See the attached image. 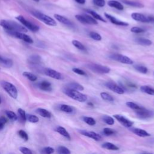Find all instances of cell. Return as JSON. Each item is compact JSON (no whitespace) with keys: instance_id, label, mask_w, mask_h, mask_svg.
Segmentation results:
<instances>
[{"instance_id":"obj_46","label":"cell","mask_w":154,"mask_h":154,"mask_svg":"<svg viewBox=\"0 0 154 154\" xmlns=\"http://www.w3.org/2000/svg\"><path fill=\"white\" fill-rule=\"evenodd\" d=\"M75 18L81 23L84 24H88L85 17L84 15H80V14H76L75 15Z\"/></svg>"},{"instance_id":"obj_31","label":"cell","mask_w":154,"mask_h":154,"mask_svg":"<svg viewBox=\"0 0 154 154\" xmlns=\"http://www.w3.org/2000/svg\"><path fill=\"white\" fill-rule=\"evenodd\" d=\"M86 11H87L88 13H90V14L91 15V16H92L94 19H97V20H100V21L103 22H106V20H105L100 15H99V14H97V13L96 12H95L94 11H93V10H86Z\"/></svg>"},{"instance_id":"obj_48","label":"cell","mask_w":154,"mask_h":154,"mask_svg":"<svg viewBox=\"0 0 154 154\" xmlns=\"http://www.w3.org/2000/svg\"><path fill=\"white\" fill-rule=\"evenodd\" d=\"M103 132L106 135H111L116 133V132L114 129L109 128H105L103 129Z\"/></svg>"},{"instance_id":"obj_1","label":"cell","mask_w":154,"mask_h":154,"mask_svg":"<svg viewBox=\"0 0 154 154\" xmlns=\"http://www.w3.org/2000/svg\"><path fill=\"white\" fill-rule=\"evenodd\" d=\"M0 26L4 28L6 31H14L20 32H27V29L22 25L14 21L2 19L0 20Z\"/></svg>"},{"instance_id":"obj_14","label":"cell","mask_w":154,"mask_h":154,"mask_svg":"<svg viewBox=\"0 0 154 154\" xmlns=\"http://www.w3.org/2000/svg\"><path fill=\"white\" fill-rule=\"evenodd\" d=\"M105 16L113 24L116 25H119V26H128L129 24L125 22L120 20L117 19L115 17L111 16V14H109L108 13H105Z\"/></svg>"},{"instance_id":"obj_39","label":"cell","mask_w":154,"mask_h":154,"mask_svg":"<svg viewBox=\"0 0 154 154\" xmlns=\"http://www.w3.org/2000/svg\"><path fill=\"white\" fill-rule=\"evenodd\" d=\"M134 69L137 70L138 72L141 73H147V68L144 66H141V65H134Z\"/></svg>"},{"instance_id":"obj_45","label":"cell","mask_w":154,"mask_h":154,"mask_svg":"<svg viewBox=\"0 0 154 154\" xmlns=\"http://www.w3.org/2000/svg\"><path fill=\"white\" fill-rule=\"evenodd\" d=\"M84 16L85 17L88 24H91V25H97V22L96 21V20L95 19H94L92 16L87 15V14H84Z\"/></svg>"},{"instance_id":"obj_20","label":"cell","mask_w":154,"mask_h":154,"mask_svg":"<svg viewBox=\"0 0 154 154\" xmlns=\"http://www.w3.org/2000/svg\"><path fill=\"white\" fill-rule=\"evenodd\" d=\"M28 61L29 64L32 65H37L39 64L42 61L41 57L38 55H33L30 56L28 59Z\"/></svg>"},{"instance_id":"obj_15","label":"cell","mask_w":154,"mask_h":154,"mask_svg":"<svg viewBox=\"0 0 154 154\" xmlns=\"http://www.w3.org/2000/svg\"><path fill=\"white\" fill-rule=\"evenodd\" d=\"M131 17L132 18L138 22H144V23H148L150 22L148 16H146L143 14L138 13H133L131 14Z\"/></svg>"},{"instance_id":"obj_10","label":"cell","mask_w":154,"mask_h":154,"mask_svg":"<svg viewBox=\"0 0 154 154\" xmlns=\"http://www.w3.org/2000/svg\"><path fill=\"white\" fill-rule=\"evenodd\" d=\"M105 86L108 88L110 90L119 94H122L125 93V90L119 85L116 84L114 82L112 81H108L105 83Z\"/></svg>"},{"instance_id":"obj_8","label":"cell","mask_w":154,"mask_h":154,"mask_svg":"<svg viewBox=\"0 0 154 154\" xmlns=\"http://www.w3.org/2000/svg\"><path fill=\"white\" fill-rule=\"evenodd\" d=\"M135 114L137 117L143 119L150 118L154 116V112L153 111L146 109L143 107H141L140 109L135 110Z\"/></svg>"},{"instance_id":"obj_21","label":"cell","mask_w":154,"mask_h":154,"mask_svg":"<svg viewBox=\"0 0 154 154\" xmlns=\"http://www.w3.org/2000/svg\"><path fill=\"white\" fill-rule=\"evenodd\" d=\"M0 64L4 67L9 68L13 66V62L11 59L4 58L0 55Z\"/></svg>"},{"instance_id":"obj_53","label":"cell","mask_w":154,"mask_h":154,"mask_svg":"<svg viewBox=\"0 0 154 154\" xmlns=\"http://www.w3.org/2000/svg\"><path fill=\"white\" fill-rule=\"evenodd\" d=\"M72 71L73 72L78 74V75H82V76L87 75L86 73L84 70H81L80 69H78V68H73L72 69Z\"/></svg>"},{"instance_id":"obj_43","label":"cell","mask_w":154,"mask_h":154,"mask_svg":"<svg viewBox=\"0 0 154 154\" xmlns=\"http://www.w3.org/2000/svg\"><path fill=\"white\" fill-rule=\"evenodd\" d=\"M54 152V149L51 147H45L40 150L41 154H52Z\"/></svg>"},{"instance_id":"obj_35","label":"cell","mask_w":154,"mask_h":154,"mask_svg":"<svg viewBox=\"0 0 154 154\" xmlns=\"http://www.w3.org/2000/svg\"><path fill=\"white\" fill-rule=\"evenodd\" d=\"M82 120L85 123H86L87 125L90 126H94L96 123V120L93 118L90 117H87V116L82 117Z\"/></svg>"},{"instance_id":"obj_13","label":"cell","mask_w":154,"mask_h":154,"mask_svg":"<svg viewBox=\"0 0 154 154\" xmlns=\"http://www.w3.org/2000/svg\"><path fill=\"white\" fill-rule=\"evenodd\" d=\"M79 132L82 135L85 137H87L88 138H90L95 141H100L102 139V137L95 132L88 131L87 130H84V129H81L79 131Z\"/></svg>"},{"instance_id":"obj_40","label":"cell","mask_w":154,"mask_h":154,"mask_svg":"<svg viewBox=\"0 0 154 154\" xmlns=\"http://www.w3.org/2000/svg\"><path fill=\"white\" fill-rule=\"evenodd\" d=\"M5 114H6V116H7V117H8V119H10V120H11L15 121V120H17V119H18L17 116L14 112H13V111H11L7 110V111H5Z\"/></svg>"},{"instance_id":"obj_26","label":"cell","mask_w":154,"mask_h":154,"mask_svg":"<svg viewBox=\"0 0 154 154\" xmlns=\"http://www.w3.org/2000/svg\"><path fill=\"white\" fill-rule=\"evenodd\" d=\"M58 133H59L60 135H61L62 136L64 137L65 138H66L68 140H70V134H69V132L66 131V129L62 127V126H58L57 128H56V130H55Z\"/></svg>"},{"instance_id":"obj_24","label":"cell","mask_w":154,"mask_h":154,"mask_svg":"<svg viewBox=\"0 0 154 154\" xmlns=\"http://www.w3.org/2000/svg\"><path fill=\"white\" fill-rule=\"evenodd\" d=\"M124 4L128 5L131 7H137V8H143L144 7V5L140 2H136V1H133L131 0H121Z\"/></svg>"},{"instance_id":"obj_55","label":"cell","mask_w":154,"mask_h":154,"mask_svg":"<svg viewBox=\"0 0 154 154\" xmlns=\"http://www.w3.org/2000/svg\"><path fill=\"white\" fill-rule=\"evenodd\" d=\"M88 105H90V106H93V104L92 103H91V102H88Z\"/></svg>"},{"instance_id":"obj_38","label":"cell","mask_w":154,"mask_h":154,"mask_svg":"<svg viewBox=\"0 0 154 154\" xmlns=\"http://www.w3.org/2000/svg\"><path fill=\"white\" fill-rule=\"evenodd\" d=\"M17 112H18V115L19 116L20 121H22V122H25L26 120V114L25 111L22 108H19L17 109Z\"/></svg>"},{"instance_id":"obj_28","label":"cell","mask_w":154,"mask_h":154,"mask_svg":"<svg viewBox=\"0 0 154 154\" xmlns=\"http://www.w3.org/2000/svg\"><path fill=\"white\" fill-rule=\"evenodd\" d=\"M102 147H103L105 149H107V150H119V147L117 146H116L113 143H111L109 142H105V143H103L102 145Z\"/></svg>"},{"instance_id":"obj_3","label":"cell","mask_w":154,"mask_h":154,"mask_svg":"<svg viewBox=\"0 0 154 154\" xmlns=\"http://www.w3.org/2000/svg\"><path fill=\"white\" fill-rule=\"evenodd\" d=\"M30 13L37 19H38V20H41L42 22H43V23H45V24L49 25V26H56L57 25V22H55V20L52 18L51 17L42 13V12L37 11V10H31L30 11Z\"/></svg>"},{"instance_id":"obj_51","label":"cell","mask_w":154,"mask_h":154,"mask_svg":"<svg viewBox=\"0 0 154 154\" xmlns=\"http://www.w3.org/2000/svg\"><path fill=\"white\" fill-rule=\"evenodd\" d=\"M93 2L96 5L100 7H102L105 5V0H93Z\"/></svg>"},{"instance_id":"obj_30","label":"cell","mask_w":154,"mask_h":154,"mask_svg":"<svg viewBox=\"0 0 154 154\" xmlns=\"http://www.w3.org/2000/svg\"><path fill=\"white\" fill-rule=\"evenodd\" d=\"M72 43L75 47H76L77 49H78L81 51H87L85 46L82 43H81L80 42H79L77 40H73L72 41Z\"/></svg>"},{"instance_id":"obj_6","label":"cell","mask_w":154,"mask_h":154,"mask_svg":"<svg viewBox=\"0 0 154 154\" xmlns=\"http://www.w3.org/2000/svg\"><path fill=\"white\" fill-rule=\"evenodd\" d=\"M87 67L91 71L97 73L103 74L108 73L110 72V69L109 67L96 63H89L87 64Z\"/></svg>"},{"instance_id":"obj_25","label":"cell","mask_w":154,"mask_h":154,"mask_svg":"<svg viewBox=\"0 0 154 154\" xmlns=\"http://www.w3.org/2000/svg\"><path fill=\"white\" fill-rule=\"evenodd\" d=\"M66 87L71 88V89L76 90L78 91H82L84 90V87L82 85H81L80 84L76 82H72L68 84L67 85Z\"/></svg>"},{"instance_id":"obj_58","label":"cell","mask_w":154,"mask_h":154,"mask_svg":"<svg viewBox=\"0 0 154 154\" xmlns=\"http://www.w3.org/2000/svg\"><path fill=\"white\" fill-rule=\"evenodd\" d=\"M1 103V97H0V103Z\"/></svg>"},{"instance_id":"obj_34","label":"cell","mask_w":154,"mask_h":154,"mask_svg":"<svg viewBox=\"0 0 154 154\" xmlns=\"http://www.w3.org/2000/svg\"><path fill=\"white\" fill-rule=\"evenodd\" d=\"M57 152L58 154H70L71 152L70 151V150L67 148L65 146H59L57 149Z\"/></svg>"},{"instance_id":"obj_32","label":"cell","mask_w":154,"mask_h":154,"mask_svg":"<svg viewBox=\"0 0 154 154\" xmlns=\"http://www.w3.org/2000/svg\"><path fill=\"white\" fill-rule=\"evenodd\" d=\"M60 109L64 112L66 113H72L73 111V108L68 105L66 104H62L60 106Z\"/></svg>"},{"instance_id":"obj_9","label":"cell","mask_w":154,"mask_h":154,"mask_svg":"<svg viewBox=\"0 0 154 154\" xmlns=\"http://www.w3.org/2000/svg\"><path fill=\"white\" fill-rule=\"evenodd\" d=\"M9 35H12L16 38H19L20 40H23L24 42L28 43H32L33 40L28 35L25 34L23 32H14V31H6Z\"/></svg>"},{"instance_id":"obj_27","label":"cell","mask_w":154,"mask_h":154,"mask_svg":"<svg viewBox=\"0 0 154 154\" xmlns=\"http://www.w3.org/2000/svg\"><path fill=\"white\" fill-rule=\"evenodd\" d=\"M135 41L138 44L142 46H150L152 45V41L149 39L145 38H141V37L137 38L135 39Z\"/></svg>"},{"instance_id":"obj_16","label":"cell","mask_w":154,"mask_h":154,"mask_svg":"<svg viewBox=\"0 0 154 154\" xmlns=\"http://www.w3.org/2000/svg\"><path fill=\"white\" fill-rule=\"evenodd\" d=\"M54 17L58 21L60 22V23L66 25V26H70V27H72L73 26V23L69 19H67V17L63 16H61V15H60V14H54Z\"/></svg>"},{"instance_id":"obj_52","label":"cell","mask_w":154,"mask_h":154,"mask_svg":"<svg viewBox=\"0 0 154 154\" xmlns=\"http://www.w3.org/2000/svg\"><path fill=\"white\" fill-rule=\"evenodd\" d=\"M7 120L5 117H4V116L0 117V130L4 128V125L7 123Z\"/></svg>"},{"instance_id":"obj_44","label":"cell","mask_w":154,"mask_h":154,"mask_svg":"<svg viewBox=\"0 0 154 154\" xmlns=\"http://www.w3.org/2000/svg\"><path fill=\"white\" fill-rule=\"evenodd\" d=\"M126 105L131 109H132L134 110H138L141 108V106H140L138 105H137L135 103L132 102H127L126 103Z\"/></svg>"},{"instance_id":"obj_17","label":"cell","mask_w":154,"mask_h":154,"mask_svg":"<svg viewBox=\"0 0 154 154\" xmlns=\"http://www.w3.org/2000/svg\"><path fill=\"white\" fill-rule=\"evenodd\" d=\"M131 131L135 135L141 137H146L150 136V134L149 133H148L146 131L142 129L133 128L131 129Z\"/></svg>"},{"instance_id":"obj_54","label":"cell","mask_w":154,"mask_h":154,"mask_svg":"<svg viewBox=\"0 0 154 154\" xmlns=\"http://www.w3.org/2000/svg\"><path fill=\"white\" fill-rule=\"evenodd\" d=\"M77 3L80 4H84L85 3V0H75Z\"/></svg>"},{"instance_id":"obj_49","label":"cell","mask_w":154,"mask_h":154,"mask_svg":"<svg viewBox=\"0 0 154 154\" xmlns=\"http://www.w3.org/2000/svg\"><path fill=\"white\" fill-rule=\"evenodd\" d=\"M131 31L132 32L138 34V33L144 32L145 31V29H143V28L138 27V26H134V27H132V28H131Z\"/></svg>"},{"instance_id":"obj_33","label":"cell","mask_w":154,"mask_h":154,"mask_svg":"<svg viewBox=\"0 0 154 154\" xmlns=\"http://www.w3.org/2000/svg\"><path fill=\"white\" fill-rule=\"evenodd\" d=\"M22 74L28 79H29V81H32V82L35 81L37 79V77L34 74H33L32 73L29 72H23Z\"/></svg>"},{"instance_id":"obj_29","label":"cell","mask_w":154,"mask_h":154,"mask_svg":"<svg viewBox=\"0 0 154 154\" xmlns=\"http://www.w3.org/2000/svg\"><path fill=\"white\" fill-rule=\"evenodd\" d=\"M140 90L147 94L154 95V88L147 85H143L140 87Z\"/></svg>"},{"instance_id":"obj_36","label":"cell","mask_w":154,"mask_h":154,"mask_svg":"<svg viewBox=\"0 0 154 154\" xmlns=\"http://www.w3.org/2000/svg\"><path fill=\"white\" fill-rule=\"evenodd\" d=\"M100 97H102V99L106 100V101H109V102H112L114 100V98L113 97L109 94V93H106V92H102L100 93Z\"/></svg>"},{"instance_id":"obj_47","label":"cell","mask_w":154,"mask_h":154,"mask_svg":"<svg viewBox=\"0 0 154 154\" xmlns=\"http://www.w3.org/2000/svg\"><path fill=\"white\" fill-rule=\"evenodd\" d=\"M18 134L25 141H27L28 140V138H29L27 133L25 131H24L23 130H22V129H20V130H19L18 131Z\"/></svg>"},{"instance_id":"obj_37","label":"cell","mask_w":154,"mask_h":154,"mask_svg":"<svg viewBox=\"0 0 154 154\" xmlns=\"http://www.w3.org/2000/svg\"><path fill=\"white\" fill-rule=\"evenodd\" d=\"M103 121L108 125H112L114 124V120L112 117L105 115L102 117Z\"/></svg>"},{"instance_id":"obj_50","label":"cell","mask_w":154,"mask_h":154,"mask_svg":"<svg viewBox=\"0 0 154 154\" xmlns=\"http://www.w3.org/2000/svg\"><path fill=\"white\" fill-rule=\"evenodd\" d=\"M19 150L23 154H32V151L26 147H20Z\"/></svg>"},{"instance_id":"obj_12","label":"cell","mask_w":154,"mask_h":154,"mask_svg":"<svg viewBox=\"0 0 154 154\" xmlns=\"http://www.w3.org/2000/svg\"><path fill=\"white\" fill-rule=\"evenodd\" d=\"M113 117L119 122L123 126L126 128H131L134 122L131 121L130 120L126 119L123 116L120 114H115L113 116Z\"/></svg>"},{"instance_id":"obj_4","label":"cell","mask_w":154,"mask_h":154,"mask_svg":"<svg viewBox=\"0 0 154 154\" xmlns=\"http://www.w3.org/2000/svg\"><path fill=\"white\" fill-rule=\"evenodd\" d=\"M0 83L3 89L8 93L10 97L13 99H16L17 97V90L13 84L5 81H1Z\"/></svg>"},{"instance_id":"obj_56","label":"cell","mask_w":154,"mask_h":154,"mask_svg":"<svg viewBox=\"0 0 154 154\" xmlns=\"http://www.w3.org/2000/svg\"><path fill=\"white\" fill-rule=\"evenodd\" d=\"M141 154H153V153H143Z\"/></svg>"},{"instance_id":"obj_23","label":"cell","mask_w":154,"mask_h":154,"mask_svg":"<svg viewBox=\"0 0 154 154\" xmlns=\"http://www.w3.org/2000/svg\"><path fill=\"white\" fill-rule=\"evenodd\" d=\"M36 112H37V114H38L40 116H41L43 117L48 118V119L51 117V113L46 109L39 108L36 109Z\"/></svg>"},{"instance_id":"obj_7","label":"cell","mask_w":154,"mask_h":154,"mask_svg":"<svg viewBox=\"0 0 154 154\" xmlns=\"http://www.w3.org/2000/svg\"><path fill=\"white\" fill-rule=\"evenodd\" d=\"M109 58H111L112 60L119 61L121 63L126 64H133V61L130 58H129L127 56L122 55V54H113L109 55Z\"/></svg>"},{"instance_id":"obj_19","label":"cell","mask_w":154,"mask_h":154,"mask_svg":"<svg viewBox=\"0 0 154 154\" xmlns=\"http://www.w3.org/2000/svg\"><path fill=\"white\" fill-rule=\"evenodd\" d=\"M120 86L125 91L127 90H134L137 88V86L135 84L129 81H125L123 82H120Z\"/></svg>"},{"instance_id":"obj_5","label":"cell","mask_w":154,"mask_h":154,"mask_svg":"<svg viewBox=\"0 0 154 154\" xmlns=\"http://www.w3.org/2000/svg\"><path fill=\"white\" fill-rule=\"evenodd\" d=\"M16 19L20 22V23H22V25L26 28L29 29L30 31H32V32H37L39 30L40 28L38 26L31 23V22L27 20L22 15H19L18 16H17L16 17Z\"/></svg>"},{"instance_id":"obj_2","label":"cell","mask_w":154,"mask_h":154,"mask_svg":"<svg viewBox=\"0 0 154 154\" xmlns=\"http://www.w3.org/2000/svg\"><path fill=\"white\" fill-rule=\"evenodd\" d=\"M63 92L69 97L80 102H84L87 100V95L79 92V91L65 87Z\"/></svg>"},{"instance_id":"obj_11","label":"cell","mask_w":154,"mask_h":154,"mask_svg":"<svg viewBox=\"0 0 154 154\" xmlns=\"http://www.w3.org/2000/svg\"><path fill=\"white\" fill-rule=\"evenodd\" d=\"M44 73L47 76L55 79L58 80H61L63 78V76L61 73H60L58 71H56L55 70H54L51 68H46L44 70Z\"/></svg>"},{"instance_id":"obj_22","label":"cell","mask_w":154,"mask_h":154,"mask_svg":"<svg viewBox=\"0 0 154 154\" xmlns=\"http://www.w3.org/2000/svg\"><path fill=\"white\" fill-rule=\"evenodd\" d=\"M108 5L111 7H113V8H115L117 10H123V5L117 1H115V0H110L108 2Z\"/></svg>"},{"instance_id":"obj_42","label":"cell","mask_w":154,"mask_h":154,"mask_svg":"<svg viewBox=\"0 0 154 154\" xmlns=\"http://www.w3.org/2000/svg\"><path fill=\"white\" fill-rule=\"evenodd\" d=\"M26 120L31 123H37L39 120L38 118L33 114H26Z\"/></svg>"},{"instance_id":"obj_18","label":"cell","mask_w":154,"mask_h":154,"mask_svg":"<svg viewBox=\"0 0 154 154\" xmlns=\"http://www.w3.org/2000/svg\"><path fill=\"white\" fill-rule=\"evenodd\" d=\"M38 87L40 90L46 91H50L52 89L51 84L47 81H43L40 82L38 84Z\"/></svg>"},{"instance_id":"obj_57","label":"cell","mask_w":154,"mask_h":154,"mask_svg":"<svg viewBox=\"0 0 154 154\" xmlns=\"http://www.w3.org/2000/svg\"><path fill=\"white\" fill-rule=\"evenodd\" d=\"M34 1H35V2H38L39 1V0H34Z\"/></svg>"},{"instance_id":"obj_41","label":"cell","mask_w":154,"mask_h":154,"mask_svg":"<svg viewBox=\"0 0 154 154\" xmlns=\"http://www.w3.org/2000/svg\"><path fill=\"white\" fill-rule=\"evenodd\" d=\"M89 35L92 39H93L94 40L100 41V40H102L101 35L97 32H94V31H91L89 33Z\"/></svg>"}]
</instances>
